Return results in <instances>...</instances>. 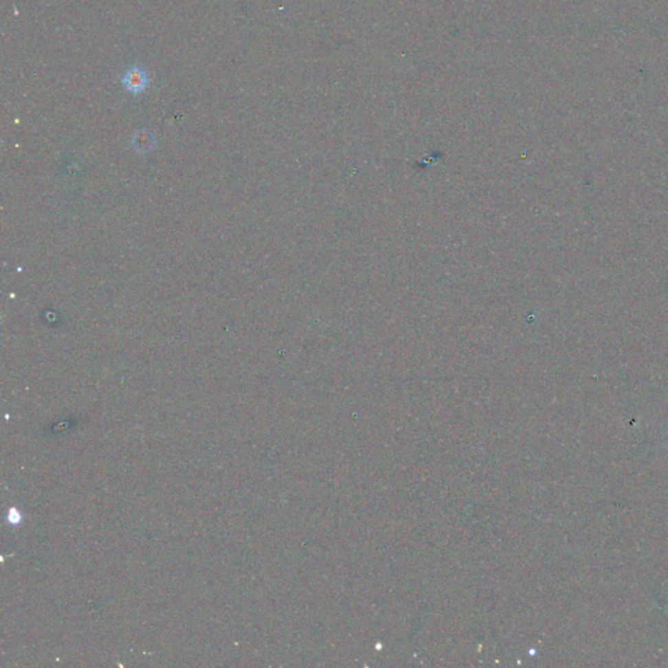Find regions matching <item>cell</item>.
Here are the masks:
<instances>
[{"mask_svg": "<svg viewBox=\"0 0 668 668\" xmlns=\"http://www.w3.org/2000/svg\"><path fill=\"white\" fill-rule=\"evenodd\" d=\"M149 74L140 65H131L122 76V85L124 87V89L135 96L144 93L149 88Z\"/></svg>", "mask_w": 668, "mask_h": 668, "instance_id": "obj_1", "label": "cell"}]
</instances>
